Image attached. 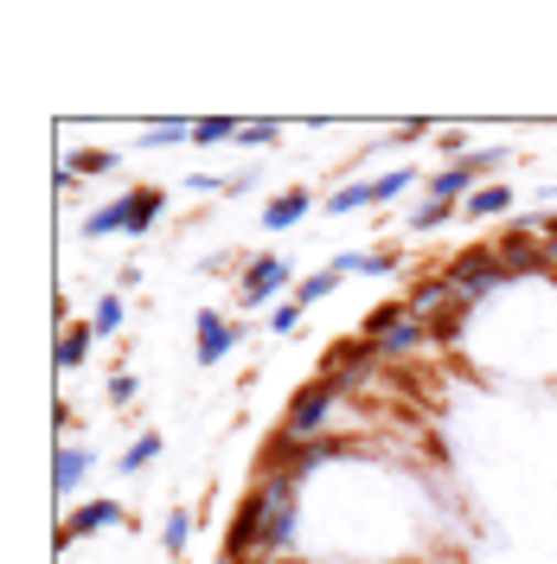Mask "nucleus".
I'll return each instance as SVG.
<instances>
[{"instance_id": "f257e3e1", "label": "nucleus", "mask_w": 557, "mask_h": 564, "mask_svg": "<svg viewBox=\"0 0 557 564\" xmlns=\"http://www.w3.org/2000/svg\"><path fill=\"white\" fill-rule=\"evenodd\" d=\"M347 404V391L327 386V379H308V386H295V398H288V411H282V436H295V443H314V436H327V423H334V411Z\"/></svg>"}, {"instance_id": "f03ea898", "label": "nucleus", "mask_w": 557, "mask_h": 564, "mask_svg": "<svg viewBox=\"0 0 557 564\" xmlns=\"http://www.w3.org/2000/svg\"><path fill=\"white\" fill-rule=\"evenodd\" d=\"M449 282H455V295L468 302V308H481V302H493L500 289H506V270H500V257H493V245H461L449 257Z\"/></svg>"}, {"instance_id": "7ed1b4c3", "label": "nucleus", "mask_w": 557, "mask_h": 564, "mask_svg": "<svg viewBox=\"0 0 557 564\" xmlns=\"http://www.w3.org/2000/svg\"><path fill=\"white\" fill-rule=\"evenodd\" d=\"M256 488H263V500H270V513H263V558H282L288 545H295V527H302V507H295V481H282V475H256Z\"/></svg>"}, {"instance_id": "20e7f679", "label": "nucleus", "mask_w": 557, "mask_h": 564, "mask_svg": "<svg viewBox=\"0 0 557 564\" xmlns=\"http://www.w3.org/2000/svg\"><path fill=\"white\" fill-rule=\"evenodd\" d=\"M379 366H384L379 347L352 334V340H334V347L320 352V372H314V379H327V386H340V391H359L372 372H379Z\"/></svg>"}, {"instance_id": "39448f33", "label": "nucleus", "mask_w": 557, "mask_h": 564, "mask_svg": "<svg viewBox=\"0 0 557 564\" xmlns=\"http://www.w3.org/2000/svg\"><path fill=\"white\" fill-rule=\"evenodd\" d=\"M295 282V263L282 257V250H263V257H250L244 270H238V308H270L282 289Z\"/></svg>"}, {"instance_id": "423d86ee", "label": "nucleus", "mask_w": 557, "mask_h": 564, "mask_svg": "<svg viewBox=\"0 0 557 564\" xmlns=\"http://www.w3.org/2000/svg\"><path fill=\"white\" fill-rule=\"evenodd\" d=\"M411 315L423 321V327H436V321H449V315H474L461 295H455V282H449V270H436V276H417L411 282Z\"/></svg>"}, {"instance_id": "0eeeda50", "label": "nucleus", "mask_w": 557, "mask_h": 564, "mask_svg": "<svg viewBox=\"0 0 557 564\" xmlns=\"http://www.w3.org/2000/svg\"><path fill=\"white\" fill-rule=\"evenodd\" d=\"M493 257H500L506 276H538V270H551L545 238H538V231H520V225H506V231L493 238Z\"/></svg>"}, {"instance_id": "6e6552de", "label": "nucleus", "mask_w": 557, "mask_h": 564, "mask_svg": "<svg viewBox=\"0 0 557 564\" xmlns=\"http://www.w3.org/2000/svg\"><path fill=\"white\" fill-rule=\"evenodd\" d=\"M109 527H135V513L122 500H84L77 513H65V527H58V552L77 545V539H90V532H109Z\"/></svg>"}, {"instance_id": "1a4fd4ad", "label": "nucleus", "mask_w": 557, "mask_h": 564, "mask_svg": "<svg viewBox=\"0 0 557 564\" xmlns=\"http://www.w3.org/2000/svg\"><path fill=\"white\" fill-rule=\"evenodd\" d=\"M263 513H270V500H263V488H250L244 500H238V513H231V532H225V552H218V558L244 564L250 552L263 545Z\"/></svg>"}, {"instance_id": "9d476101", "label": "nucleus", "mask_w": 557, "mask_h": 564, "mask_svg": "<svg viewBox=\"0 0 557 564\" xmlns=\"http://www.w3.org/2000/svg\"><path fill=\"white\" fill-rule=\"evenodd\" d=\"M193 340H199V366H218L225 352L244 347V327H238V321H225L218 308H199V315H193Z\"/></svg>"}, {"instance_id": "9b49d317", "label": "nucleus", "mask_w": 557, "mask_h": 564, "mask_svg": "<svg viewBox=\"0 0 557 564\" xmlns=\"http://www.w3.org/2000/svg\"><path fill=\"white\" fill-rule=\"evenodd\" d=\"M161 212H167V193H161V186H129V193H122V231H129V238H148V231L161 225Z\"/></svg>"}, {"instance_id": "f8f14e48", "label": "nucleus", "mask_w": 557, "mask_h": 564, "mask_svg": "<svg viewBox=\"0 0 557 564\" xmlns=\"http://www.w3.org/2000/svg\"><path fill=\"white\" fill-rule=\"evenodd\" d=\"M314 206H320L314 193H302V186H288V193H276V199L263 206V225H270V231H295V225H302V218H308Z\"/></svg>"}, {"instance_id": "ddd939ff", "label": "nucleus", "mask_w": 557, "mask_h": 564, "mask_svg": "<svg viewBox=\"0 0 557 564\" xmlns=\"http://www.w3.org/2000/svg\"><path fill=\"white\" fill-rule=\"evenodd\" d=\"M372 347H379V359H411V352L436 347V340H429V327H423V321L411 315L404 327H391V334H384V340H372Z\"/></svg>"}, {"instance_id": "4468645a", "label": "nucleus", "mask_w": 557, "mask_h": 564, "mask_svg": "<svg viewBox=\"0 0 557 564\" xmlns=\"http://www.w3.org/2000/svg\"><path fill=\"white\" fill-rule=\"evenodd\" d=\"M506 206H513V186H500V180H488V186H474V193L461 199V218H500Z\"/></svg>"}, {"instance_id": "2eb2a0df", "label": "nucleus", "mask_w": 557, "mask_h": 564, "mask_svg": "<svg viewBox=\"0 0 557 564\" xmlns=\"http://www.w3.org/2000/svg\"><path fill=\"white\" fill-rule=\"evenodd\" d=\"M474 186H481V180H474V167H468V161H461V167H436V180H429V199H455V206H461Z\"/></svg>"}, {"instance_id": "dca6fc26", "label": "nucleus", "mask_w": 557, "mask_h": 564, "mask_svg": "<svg viewBox=\"0 0 557 564\" xmlns=\"http://www.w3.org/2000/svg\"><path fill=\"white\" fill-rule=\"evenodd\" d=\"M90 347H97V327H90V321L65 327V334H58V366H65V372H77V366L90 359Z\"/></svg>"}, {"instance_id": "f3484780", "label": "nucleus", "mask_w": 557, "mask_h": 564, "mask_svg": "<svg viewBox=\"0 0 557 564\" xmlns=\"http://www.w3.org/2000/svg\"><path fill=\"white\" fill-rule=\"evenodd\" d=\"M404 321H411V302H379V308H365V321H359V340H384Z\"/></svg>"}, {"instance_id": "a211bd4d", "label": "nucleus", "mask_w": 557, "mask_h": 564, "mask_svg": "<svg viewBox=\"0 0 557 564\" xmlns=\"http://www.w3.org/2000/svg\"><path fill=\"white\" fill-rule=\"evenodd\" d=\"M84 475H90V449H58V475H52V488H58V500H70Z\"/></svg>"}, {"instance_id": "6ab92c4d", "label": "nucleus", "mask_w": 557, "mask_h": 564, "mask_svg": "<svg viewBox=\"0 0 557 564\" xmlns=\"http://www.w3.org/2000/svg\"><path fill=\"white\" fill-rule=\"evenodd\" d=\"M320 206L334 212V218H352V212H365V206H372V180H352V186H334V193H327Z\"/></svg>"}, {"instance_id": "aec40b11", "label": "nucleus", "mask_w": 557, "mask_h": 564, "mask_svg": "<svg viewBox=\"0 0 557 564\" xmlns=\"http://www.w3.org/2000/svg\"><path fill=\"white\" fill-rule=\"evenodd\" d=\"M65 167L77 180H103V174H116V167H122V154H116V148H84V154H77V161H65Z\"/></svg>"}, {"instance_id": "412c9836", "label": "nucleus", "mask_w": 557, "mask_h": 564, "mask_svg": "<svg viewBox=\"0 0 557 564\" xmlns=\"http://www.w3.org/2000/svg\"><path fill=\"white\" fill-rule=\"evenodd\" d=\"M174 141H193V122L186 116H161V122H148V135L135 148H174Z\"/></svg>"}, {"instance_id": "4be33fe9", "label": "nucleus", "mask_w": 557, "mask_h": 564, "mask_svg": "<svg viewBox=\"0 0 557 564\" xmlns=\"http://www.w3.org/2000/svg\"><path fill=\"white\" fill-rule=\"evenodd\" d=\"M122 321H129V302H122V295H97V308H90V327H97V340L122 334Z\"/></svg>"}, {"instance_id": "5701e85b", "label": "nucleus", "mask_w": 557, "mask_h": 564, "mask_svg": "<svg viewBox=\"0 0 557 564\" xmlns=\"http://www.w3.org/2000/svg\"><path fill=\"white\" fill-rule=\"evenodd\" d=\"M154 456H161V436H154V430H141L135 443H129V449L116 456V468H122V475H141V468H148Z\"/></svg>"}, {"instance_id": "b1692460", "label": "nucleus", "mask_w": 557, "mask_h": 564, "mask_svg": "<svg viewBox=\"0 0 557 564\" xmlns=\"http://www.w3.org/2000/svg\"><path fill=\"white\" fill-rule=\"evenodd\" d=\"M161 545H167V558H186V545H193V513H186V507H174V513H167Z\"/></svg>"}, {"instance_id": "393cba45", "label": "nucleus", "mask_w": 557, "mask_h": 564, "mask_svg": "<svg viewBox=\"0 0 557 564\" xmlns=\"http://www.w3.org/2000/svg\"><path fill=\"white\" fill-rule=\"evenodd\" d=\"M449 218H461V206H455V199H417V212H411V231H436V225H449Z\"/></svg>"}, {"instance_id": "a878e982", "label": "nucleus", "mask_w": 557, "mask_h": 564, "mask_svg": "<svg viewBox=\"0 0 557 564\" xmlns=\"http://www.w3.org/2000/svg\"><path fill=\"white\" fill-rule=\"evenodd\" d=\"M109 231H122V199L84 212V238H90V245H97V238H109Z\"/></svg>"}, {"instance_id": "bb28decb", "label": "nucleus", "mask_w": 557, "mask_h": 564, "mask_svg": "<svg viewBox=\"0 0 557 564\" xmlns=\"http://www.w3.org/2000/svg\"><path fill=\"white\" fill-rule=\"evenodd\" d=\"M411 186H417V167H391V174L372 180V206H391V199L411 193Z\"/></svg>"}, {"instance_id": "cd10ccee", "label": "nucleus", "mask_w": 557, "mask_h": 564, "mask_svg": "<svg viewBox=\"0 0 557 564\" xmlns=\"http://www.w3.org/2000/svg\"><path fill=\"white\" fill-rule=\"evenodd\" d=\"M244 122H231V116H206V122H193V141L199 148H218V141H238Z\"/></svg>"}, {"instance_id": "c85d7f7f", "label": "nucleus", "mask_w": 557, "mask_h": 564, "mask_svg": "<svg viewBox=\"0 0 557 564\" xmlns=\"http://www.w3.org/2000/svg\"><path fill=\"white\" fill-rule=\"evenodd\" d=\"M340 289V270H314V276H302L295 282V302L308 308V302H320V295H334Z\"/></svg>"}, {"instance_id": "c756f323", "label": "nucleus", "mask_w": 557, "mask_h": 564, "mask_svg": "<svg viewBox=\"0 0 557 564\" xmlns=\"http://www.w3.org/2000/svg\"><path fill=\"white\" fill-rule=\"evenodd\" d=\"M397 270H404V250H365V257H359V276H397Z\"/></svg>"}, {"instance_id": "7c9ffc66", "label": "nucleus", "mask_w": 557, "mask_h": 564, "mask_svg": "<svg viewBox=\"0 0 557 564\" xmlns=\"http://www.w3.org/2000/svg\"><path fill=\"white\" fill-rule=\"evenodd\" d=\"M506 161H513V148H474V154H468V167H474V180H481V186H488Z\"/></svg>"}, {"instance_id": "2f4dec72", "label": "nucleus", "mask_w": 557, "mask_h": 564, "mask_svg": "<svg viewBox=\"0 0 557 564\" xmlns=\"http://www.w3.org/2000/svg\"><path fill=\"white\" fill-rule=\"evenodd\" d=\"M238 141H244V148H270V141H282V122L256 116V122H244V129H238Z\"/></svg>"}, {"instance_id": "473e14b6", "label": "nucleus", "mask_w": 557, "mask_h": 564, "mask_svg": "<svg viewBox=\"0 0 557 564\" xmlns=\"http://www.w3.org/2000/svg\"><path fill=\"white\" fill-rule=\"evenodd\" d=\"M135 398H141V379L129 372V366H122V372L109 379V404H135Z\"/></svg>"}, {"instance_id": "72a5a7b5", "label": "nucleus", "mask_w": 557, "mask_h": 564, "mask_svg": "<svg viewBox=\"0 0 557 564\" xmlns=\"http://www.w3.org/2000/svg\"><path fill=\"white\" fill-rule=\"evenodd\" d=\"M302 327V302H276L270 308V334H295Z\"/></svg>"}, {"instance_id": "f704fd0d", "label": "nucleus", "mask_w": 557, "mask_h": 564, "mask_svg": "<svg viewBox=\"0 0 557 564\" xmlns=\"http://www.w3.org/2000/svg\"><path fill=\"white\" fill-rule=\"evenodd\" d=\"M250 186H256V167H244V174L225 180V193H231V199H238V193H250Z\"/></svg>"}, {"instance_id": "c9c22d12", "label": "nucleus", "mask_w": 557, "mask_h": 564, "mask_svg": "<svg viewBox=\"0 0 557 564\" xmlns=\"http://www.w3.org/2000/svg\"><path fill=\"white\" fill-rule=\"evenodd\" d=\"M545 257H551V270H557V212H545Z\"/></svg>"}, {"instance_id": "e433bc0d", "label": "nucleus", "mask_w": 557, "mask_h": 564, "mask_svg": "<svg viewBox=\"0 0 557 564\" xmlns=\"http://www.w3.org/2000/svg\"><path fill=\"white\" fill-rule=\"evenodd\" d=\"M391 135H397V141H423V135H429V122H397Z\"/></svg>"}, {"instance_id": "4c0bfd02", "label": "nucleus", "mask_w": 557, "mask_h": 564, "mask_svg": "<svg viewBox=\"0 0 557 564\" xmlns=\"http://www.w3.org/2000/svg\"><path fill=\"white\" fill-rule=\"evenodd\" d=\"M186 186H193V193H225V180H218V174H193Z\"/></svg>"}]
</instances>
